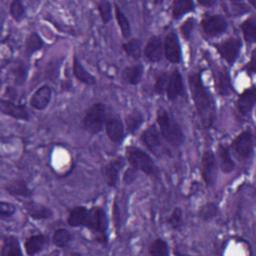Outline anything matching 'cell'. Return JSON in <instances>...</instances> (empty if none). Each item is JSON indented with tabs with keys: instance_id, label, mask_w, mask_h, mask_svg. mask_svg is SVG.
<instances>
[{
	"instance_id": "cell-42",
	"label": "cell",
	"mask_w": 256,
	"mask_h": 256,
	"mask_svg": "<svg viewBox=\"0 0 256 256\" xmlns=\"http://www.w3.org/2000/svg\"><path fill=\"white\" fill-rule=\"evenodd\" d=\"M194 18H188L184 21V23L180 26V31H181V34L182 36L185 38V39H189L190 36H191V33L193 31V28H194Z\"/></svg>"
},
{
	"instance_id": "cell-10",
	"label": "cell",
	"mask_w": 256,
	"mask_h": 256,
	"mask_svg": "<svg viewBox=\"0 0 256 256\" xmlns=\"http://www.w3.org/2000/svg\"><path fill=\"white\" fill-rule=\"evenodd\" d=\"M141 141L144 145L156 156H161L164 153V147L161 142L160 133L155 125L147 127L140 136Z\"/></svg>"
},
{
	"instance_id": "cell-2",
	"label": "cell",
	"mask_w": 256,
	"mask_h": 256,
	"mask_svg": "<svg viewBox=\"0 0 256 256\" xmlns=\"http://www.w3.org/2000/svg\"><path fill=\"white\" fill-rule=\"evenodd\" d=\"M67 222L72 227H86L93 231L97 241L107 242L108 221L106 212L101 207L87 209L84 206L74 207L68 215Z\"/></svg>"
},
{
	"instance_id": "cell-33",
	"label": "cell",
	"mask_w": 256,
	"mask_h": 256,
	"mask_svg": "<svg viewBox=\"0 0 256 256\" xmlns=\"http://www.w3.org/2000/svg\"><path fill=\"white\" fill-rule=\"evenodd\" d=\"M148 253L153 256H167L169 254L168 244L163 239L157 238L151 243Z\"/></svg>"
},
{
	"instance_id": "cell-1",
	"label": "cell",
	"mask_w": 256,
	"mask_h": 256,
	"mask_svg": "<svg viewBox=\"0 0 256 256\" xmlns=\"http://www.w3.org/2000/svg\"><path fill=\"white\" fill-rule=\"evenodd\" d=\"M188 83L201 125L205 129H209L214 125L216 120L214 99L204 85L200 72L189 73Z\"/></svg>"
},
{
	"instance_id": "cell-5",
	"label": "cell",
	"mask_w": 256,
	"mask_h": 256,
	"mask_svg": "<svg viewBox=\"0 0 256 256\" xmlns=\"http://www.w3.org/2000/svg\"><path fill=\"white\" fill-rule=\"evenodd\" d=\"M106 121V107L103 103L97 102L91 105L86 111L82 124L86 131L91 134H98L102 131Z\"/></svg>"
},
{
	"instance_id": "cell-38",
	"label": "cell",
	"mask_w": 256,
	"mask_h": 256,
	"mask_svg": "<svg viewBox=\"0 0 256 256\" xmlns=\"http://www.w3.org/2000/svg\"><path fill=\"white\" fill-rule=\"evenodd\" d=\"M168 224L174 230H179L183 225V218H182V210L179 207H175L168 218Z\"/></svg>"
},
{
	"instance_id": "cell-22",
	"label": "cell",
	"mask_w": 256,
	"mask_h": 256,
	"mask_svg": "<svg viewBox=\"0 0 256 256\" xmlns=\"http://www.w3.org/2000/svg\"><path fill=\"white\" fill-rule=\"evenodd\" d=\"M47 238L42 234L32 235L25 241V251L28 255H35L43 250Z\"/></svg>"
},
{
	"instance_id": "cell-12",
	"label": "cell",
	"mask_w": 256,
	"mask_h": 256,
	"mask_svg": "<svg viewBox=\"0 0 256 256\" xmlns=\"http://www.w3.org/2000/svg\"><path fill=\"white\" fill-rule=\"evenodd\" d=\"M125 164V160L123 157H117L110 162H108L104 167H103V177L105 178V181L108 186L110 187H116L117 182H118V176L119 172L123 168Z\"/></svg>"
},
{
	"instance_id": "cell-14",
	"label": "cell",
	"mask_w": 256,
	"mask_h": 256,
	"mask_svg": "<svg viewBox=\"0 0 256 256\" xmlns=\"http://www.w3.org/2000/svg\"><path fill=\"white\" fill-rule=\"evenodd\" d=\"M105 131L108 138L114 143H121L124 139V126L117 116L106 117Z\"/></svg>"
},
{
	"instance_id": "cell-13",
	"label": "cell",
	"mask_w": 256,
	"mask_h": 256,
	"mask_svg": "<svg viewBox=\"0 0 256 256\" xmlns=\"http://www.w3.org/2000/svg\"><path fill=\"white\" fill-rule=\"evenodd\" d=\"M167 98L171 101L176 100L184 92V85L181 73L178 69H174L168 77V82L166 86Z\"/></svg>"
},
{
	"instance_id": "cell-9",
	"label": "cell",
	"mask_w": 256,
	"mask_h": 256,
	"mask_svg": "<svg viewBox=\"0 0 256 256\" xmlns=\"http://www.w3.org/2000/svg\"><path fill=\"white\" fill-rule=\"evenodd\" d=\"M241 46L242 43L240 39L234 37H231L225 41L215 44V48L217 49L221 57L225 59V61L229 64H233L237 60Z\"/></svg>"
},
{
	"instance_id": "cell-25",
	"label": "cell",
	"mask_w": 256,
	"mask_h": 256,
	"mask_svg": "<svg viewBox=\"0 0 256 256\" xmlns=\"http://www.w3.org/2000/svg\"><path fill=\"white\" fill-rule=\"evenodd\" d=\"M22 251L18 239L15 236H7L3 240L1 256H20Z\"/></svg>"
},
{
	"instance_id": "cell-29",
	"label": "cell",
	"mask_w": 256,
	"mask_h": 256,
	"mask_svg": "<svg viewBox=\"0 0 256 256\" xmlns=\"http://www.w3.org/2000/svg\"><path fill=\"white\" fill-rule=\"evenodd\" d=\"M44 45L42 38L37 33H31L25 42V53L30 56L34 54L36 51L40 50Z\"/></svg>"
},
{
	"instance_id": "cell-3",
	"label": "cell",
	"mask_w": 256,
	"mask_h": 256,
	"mask_svg": "<svg viewBox=\"0 0 256 256\" xmlns=\"http://www.w3.org/2000/svg\"><path fill=\"white\" fill-rule=\"evenodd\" d=\"M157 123L162 137L172 146L178 147L184 142V133L174 117L164 109L157 112Z\"/></svg>"
},
{
	"instance_id": "cell-7",
	"label": "cell",
	"mask_w": 256,
	"mask_h": 256,
	"mask_svg": "<svg viewBox=\"0 0 256 256\" xmlns=\"http://www.w3.org/2000/svg\"><path fill=\"white\" fill-rule=\"evenodd\" d=\"M201 175L207 186H213L217 177V161L212 150H206L201 160Z\"/></svg>"
},
{
	"instance_id": "cell-8",
	"label": "cell",
	"mask_w": 256,
	"mask_h": 256,
	"mask_svg": "<svg viewBox=\"0 0 256 256\" xmlns=\"http://www.w3.org/2000/svg\"><path fill=\"white\" fill-rule=\"evenodd\" d=\"M234 152L242 159L250 158L253 154L254 140L253 134L250 130H245L240 133L232 142Z\"/></svg>"
},
{
	"instance_id": "cell-37",
	"label": "cell",
	"mask_w": 256,
	"mask_h": 256,
	"mask_svg": "<svg viewBox=\"0 0 256 256\" xmlns=\"http://www.w3.org/2000/svg\"><path fill=\"white\" fill-rule=\"evenodd\" d=\"M10 14L16 21H21L26 14V9L20 0H14L10 4Z\"/></svg>"
},
{
	"instance_id": "cell-24",
	"label": "cell",
	"mask_w": 256,
	"mask_h": 256,
	"mask_svg": "<svg viewBox=\"0 0 256 256\" xmlns=\"http://www.w3.org/2000/svg\"><path fill=\"white\" fill-rule=\"evenodd\" d=\"M143 65L142 64H134L131 66L126 67L122 72L123 79L131 84V85H137L142 78L143 75Z\"/></svg>"
},
{
	"instance_id": "cell-32",
	"label": "cell",
	"mask_w": 256,
	"mask_h": 256,
	"mask_svg": "<svg viewBox=\"0 0 256 256\" xmlns=\"http://www.w3.org/2000/svg\"><path fill=\"white\" fill-rule=\"evenodd\" d=\"M123 50L125 53L133 58V59H139L141 57V42L138 39H131L127 42H125L123 45Z\"/></svg>"
},
{
	"instance_id": "cell-39",
	"label": "cell",
	"mask_w": 256,
	"mask_h": 256,
	"mask_svg": "<svg viewBox=\"0 0 256 256\" xmlns=\"http://www.w3.org/2000/svg\"><path fill=\"white\" fill-rule=\"evenodd\" d=\"M97 8L101 19L104 23H108L112 17V8L111 3L108 1H99L97 2Z\"/></svg>"
},
{
	"instance_id": "cell-16",
	"label": "cell",
	"mask_w": 256,
	"mask_h": 256,
	"mask_svg": "<svg viewBox=\"0 0 256 256\" xmlns=\"http://www.w3.org/2000/svg\"><path fill=\"white\" fill-rule=\"evenodd\" d=\"M256 102V89L254 86L246 89L237 99L236 107L239 113L247 116L253 109Z\"/></svg>"
},
{
	"instance_id": "cell-41",
	"label": "cell",
	"mask_w": 256,
	"mask_h": 256,
	"mask_svg": "<svg viewBox=\"0 0 256 256\" xmlns=\"http://www.w3.org/2000/svg\"><path fill=\"white\" fill-rule=\"evenodd\" d=\"M15 211H16V208L13 204L4 202V201L0 202V217L2 219L10 218L11 216L14 215Z\"/></svg>"
},
{
	"instance_id": "cell-23",
	"label": "cell",
	"mask_w": 256,
	"mask_h": 256,
	"mask_svg": "<svg viewBox=\"0 0 256 256\" xmlns=\"http://www.w3.org/2000/svg\"><path fill=\"white\" fill-rule=\"evenodd\" d=\"M7 192L14 196H21V197H30L32 195V190L28 187L27 183L24 180L18 179L7 183L5 186Z\"/></svg>"
},
{
	"instance_id": "cell-21",
	"label": "cell",
	"mask_w": 256,
	"mask_h": 256,
	"mask_svg": "<svg viewBox=\"0 0 256 256\" xmlns=\"http://www.w3.org/2000/svg\"><path fill=\"white\" fill-rule=\"evenodd\" d=\"M73 73L80 82L86 85H94L96 83L95 77L82 65L77 56H74L73 59Z\"/></svg>"
},
{
	"instance_id": "cell-31",
	"label": "cell",
	"mask_w": 256,
	"mask_h": 256,
	"mask_svg": "<svg viewBox=\"0 0 256 256\" xmlns=\"http://www.w3.org/2000/svg\"><path fill=\"white\" fill-rule=\"evenodd\" d=\"M143 115L139 111H133L126 118V126L129 133H135L143 123Z\"/></svg>"
},
{
	"instance_id": "cell-28",
	"label": "cell",
	"mask_w": 256,
	"mask_h": 256,
	"mask_svg": "<svg viewBox=\"0 0 256 256\" xmlns=\"http://www.w3.org/2000/svg\"><path fill=\"white\" fill-rule=\"evenodd\" d=\"M241 30L243 32V36L248 43H254L256 40V20L254 17H250L246 19L241 24Z\"/></svg>"
},
{
	"instance_id": "cell-43",
	"label": "cell",
	"mask_w": 256,
	"mask_h": 256,
	"mask_svg": "<svg viewBox=\"0 0 256 256\" xmlns=\"http://www.w3.org/2000/svg\"><path fill=\"white\" fill-rule=\"evenodd\" d=\"M246 71H247V73H250V74L255 73V50L252 52L251 59L246 65Z\"/></svg>"
},
{
	"instance_id": "cell-34",
	"label": "cell",
	"mask_w": 256,
	"mask_h": 256,
	"mask_svg": "<svg viewBox=\"0 0 256 256\" xmlns=\"http://www.w3.org/2000/svg\"><path fill=\"white\" fill-rule=\"evenodd\" d=\"M71 239H72V236H71L70 232L64 228L57 229L52 236V241H53L54 245H56L57 247L68 246Z\"/></svg>"
},
{
	"instance_id": "cell-35",
	"label": "cell",
	"mask_w": 256,
	"mask_h": 256,
	"mask_svg": "<svg viewBox=\"0 0 256 256\" xmlns=\"http://www.w3.org/2000/svg\"><path fill=\"white\" fill-rule=\"evenodd\" d=\"M218 214V206L213 202H208L204 204L198 212L199 218H201L204 221H210L213 218L216 217Z\"/></svg>"
},
{
	"instance_id": "cell-18",
	"label": "cell",
	"mask_w": 256,
	"mask_h": 256,
	"mask_svg": "<svg viewBox=\"0 0 256 256\" xmlns=\"http://www.w3.org/2000/svg\"><path fill=\"white\" fill-rule=\"evenodd\" d=\"M51 96H52V90L50 86L43 85L39 87L31 96L30 105L36 110H43L49 105Z\"/></svg>"
},
{
	"instance_id": "cell-26",
	"label": "cell",
	"mask_w": 256,
	"mask_h": 256,
	"mask_svg": "<svg viewBox=\"0 0 256 256\" xmlns=\"http://www.w3.org/2000/svg\"><path fill=\"white\" fill-rule=\"evenodd\" d=\"M218 155L220 159V167L224 173H230L235 168V163L231 158L229 148L226 145L220 144L218 147Z\"/></svg>"
},
{
	"instance_id": "cell-17",
	"label": "cell",
	"mask_w": 256,
	"mask_h": 256,
	"mask_svg": "<svg viewBox=\"0 0 256 256\" xmlns=\"http://www.w3.org/2000/svg\"><path fill=\"white\" fill-rule=\"evenodd\" d=\"M163 42L159 36H152L146 43L144 55L150 62H159L163 57Z\"/></svg>"
},
{
	"instance_id": "cell-27",
	"label": "cell",
	"mask_w": 256,
	"mask_h": 256,
	"mask_svg": "<svg viewBox=\"0 0 256 256\" xmlns=\"http://www.w3.org/2000/svg\"><path fill=\"white\" fill-rule=\"evenodd\" d=\"M194 10V2L191 0H175L172 4V17L179 19L183 15Z\"/></svg>"
},
{
	"instance_id": "cell-11",
	"label": "cell",
	"mask_w": 256,
	"mask_h": 256,
	"mask_svg": "<svg viewBox=\"0 0 256 256\" xmlns=\"http://www.w3.org/2000/svg\"><path fill=\"white\" fill-rule=\"evenodd\" d=\"M164 56L166 59L174 64H177L181 61V47L178 40V36L174 31L169 32L163 43Z\"/></svg>"
},
{
	"instance_id": "cell-40",
	"label": "cell",
	"mask_w": 256,
	"mask_h": 256,
	"mask_svg": "<svg viewBox=\"0 0 256 256\" xmlns=\"http://www.w3.org/2000/svg\"><path fill=\"white\" fill-rule=\"evenodd\" d=\"M168 77L169 76L165 72L159 74L156 77L155 84H154V91L157 94H163L164 91L166 90V86H167V82H168Z\"/></svg>"
},
{
	"instance_id": "cell-30",
	"label": "cell",
	"mask_w": 256,
	"mask_h": 256,
	"mask_svg": "<svg viewBox=\"0 0 256 256\" xmlns=\"http://www.w3.org/2000/svg\"><path fill=\"white\" fill-rule=\"evenodd\" d=\"M115 16L118 22V25L121 29V33L124 38H129L131 35V26L128 18L126 17L125 13L115 4Z\"/></svg>"
},
{
	"instance_id": "cell-6",
	"label": "cell",
	"mask_w": 256,
	"mask_h": 256,
	"mask_svg": "<svg viewBox=\"0 0 256 256\" xmlns=\"http://www.w3.org/2000/svg\"><path fill=\"white\" fill-rule=\"evenodd\" d=\"M204 33L210 37H217L223 34L228 27L226 19L221 15H205L201 21Z\"/></svg>"
},
{
	"instance_id": "cell-20",
	"label": "cell",
	"mask_w": 256,
	"mask_h": 256,
	"mask_svg": "<svg viewBox=\"0 0 256 256\" xmlns=\"http://www.w3.org/2000/svg\"><path fill=\"white\" fill-rule=\"evenodd\" d=\"M216 87L218 93L222 96H227L232 92V84L230 81V76L228 70L224 67L218 69L216 74Z\"/></svg>"
},
{
	"instance_id": "cell-4",
	"label": "cell",
	"mask_w": 256,
	"mask_h": 256,
	"mask_svg": "<svg viewBox=\"0 0 256 256\" xmlns=\"http://www.w3.org/2000/svg\"><path fill=\"white\" fill-rule=\"evenodd\" d=\"M126 159L135 170H140L153 177H158L160 174L159 169L151 156L138 147H127Z\"/></svg>"
},
{
	"instance_id": "cell-36",
	"label": "cell",
	"mask_w": 256,
	"mask_h": 256,
	"mask_svg": "<svg viewBox=\"0 0 256 256\" xmlns=\"http://www.w3.org/2000/svg\"><path fill=\"white\" fill-rule=\"evenodd\" d=\"M27 74H28V67L24 62L17 63L16 66L13 68L14 81L17 85H22L26 81Z\"/></svg>"
},
{
	"instance_id": "cell-15",
	"label": "cell",
	"mask_w": 256,
	"mask_h": 256,
	"mask_svg": "<svg viewBox=\"0 0 256 256\" xmlns=\"http://www.w3.org/2000/svg\"><path fill=\"white\" fill-rule=\"evenodd\" d=\"M0 109L3 114L13 117L15 119L28 120L30 117L29 112L24 104H17L11 100L1 99Z\"/></svg>"
},
{
	"instance_id": "cell-19",
	"label": "cell",
	"mask_w": 256,
	"mask_h": 256,
	"mask_svg": "<svg viewBox=\"0 0 256 256\" xmlns=\"http://www.w3.org/2000/svg\"><path fill=\"white\" fill-rule=\"evenodd\" d=\"M24 208L29 214V216L36 220L48 219L53 215V212L50 208L36 202H26L24 204Z\"/></svg>"
},
{
	"instance_id": "cell-44",
	"label": "cell",
	"mask_w": 256,
	"mask_h": 256,
	"mask_svg": "<svg viewBox=\"0 0 256 256\" xmlns=\"http://www.w3.org/2000/svg\"><path fill=\"white\" fill-rule=\"evenodd\" d=\"M199 3L201 4V5H205V6H211V5H213V4H215L216 2L215 1H211V0H201V1H199Z\"/></svg>"
}]
</instances>
